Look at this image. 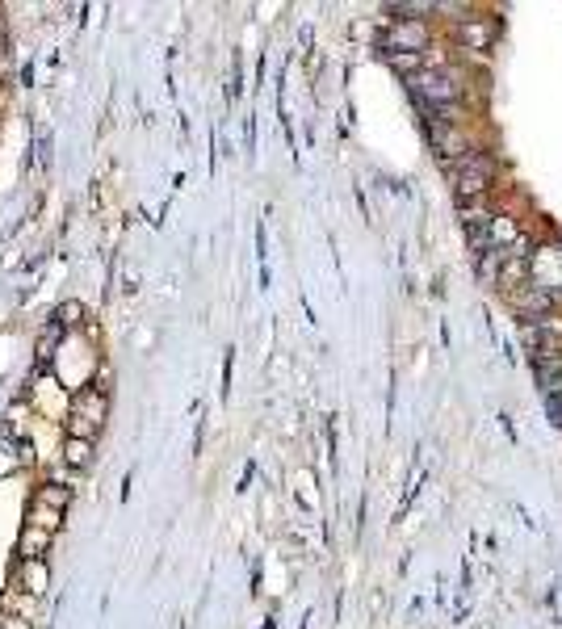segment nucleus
<instances>
[{
    "instance_id": "1a4fd4ad",
    "label": "nucleus",
    "mask_w": 562,
    "mask_h": 629,
    "mask_svg": "<svg viewBox=\"0 0 562 629\" xmlns=\"http://www.w3.org/2000/svg\"><path fill=\"white\" fill-rule=\"evenodd\" d=\"M491 21H483V17H474V21H458V42L466 51H483V47H491Z\"/></svg>"
},
{
    "instance_id": "9b49d317",
    "label": "nucleus",
    "mask_w": 562,
    "mask_h": 629,
    "mask_svg": "<svg viewBox=\"0 0 562 629\" xmlns=\"http://www.w3.org/2000/svg\"><path fill=\"white\" fill-rule=\"evenodd\" d=\"M26 525H30V529H47V533H59V525H63V508H51V504H38V500H30V508H26Z\"/></svg>"
},
{
    "instance_id": "0eeeda50",
    "label": "nucleus",
    "mask_w": 562,
    "mask_h": 629,
    "mask_svg": "<svg viewBox=\"0 0 562 629\" xmlns=\"http://www.w3.org/2000/svg\"><path fill=\"white\" fill-rule=\"evenodd\" d=\"M424 42H428V30H424V21H416V17H403V21H395V26L386 30V51H416V55H424Z\"/></svg>"
},
{
    "instance_id": "2eb2a0df",
    "label": "nucleus",
    "mask_w": 562,
    "mask_h": 629,
    "mask_svg": "<svg viewBox=\"0 0 562 629\" xmlns=\"http://www.w3.org/2000/svg\"><path fill=\"white\" fill-rule=\"evenodd\" d=\"M5 629H34L30 617H5Z\"/></svg>"
},
{
    "instance_id": "f8f14e48",
    "label": "nucleus",
    "mask_w": 562,
    "mask_h": 629,
    "mask_svg": "<svg viewBox=\"0 0 562 629\" xmlns=\"http://www.w3.org/2000/svg\"><path fill=\"white\" fill-rule=\"evenodd\" d=\"M63 462L72 470H89L93 466V441L84 437H63Z\"/></svg>"
},
{
    "instance_id": "f257e3e1",
    "label": "nucleus",
    "mask_w": 562,
    "mask_h": 629,
    "mask_svg": "<svg viewBox=\"0 0 562 629\" xmlns=\"http://www.w3.org/2000/svg\"><path fill=\"white\" fill-rule=\"evenodd\" d=\"M110 420V399H105L101 386H84L80 395L68 407V437H84V441H97V432Z\"/></svg>"
},
{
    "instance_id": "20e7f679",
    "label": "nucleus",
    "mask_w": 562,
    "mask_h": 629,
    "mask_svg": "<svg viewBox=\"0 0 562 629\" xmlns=\"http://www.w3.org/2000/svg\"><path fill=\"white\" fill-rule=\"evenodd\" d=\"M504 298H508V307L516 315H525L529 319H550V311L558 307V294H550L546 286H537V281H521V286H504Z\"/></svg>"
},
{
    "instance_id": "4468645a",
    "label": "nucleus",
    "mask_w": 562,
    "mask_h": 629,
    "mask_svg": "<svg viewBox=\"0 0 562 629\" xmlns=\"http://www.w3.org/2000/svg\"><path fill=\"white\" fill-rule=\"evenodd\" d=\"M34 500H38V504H51V508H63V512H68V504H72V491H68V487H59V483H51V487H38V491H34Z\"/></svg>"
},
{
    "instance_id": "dca6fc26",
    "label": "nucleus",
    "mask_w": 562,
    "mask_h": 629,
    "mask_svg": "<svg viewBox=\"0 0 562 629\" xmlns=\"http://www.w3.org/2000/svg\"><path fill=\"white\" fill-rule=\"evenodd\" d=\"M0 42H5V17H0Z\"/></svg>"
},
{
    "instance_id": "9d476101",
    "label": "nucleus",
    "mask_w": 562,
    "mask_h": 629,
    "mask_svg": "<svg viewBox=\"0 0 562 629\" xmlns=\"http://www.w3.org/2000/svg\"><path fill=\"white\" fill-rule=\"evenodd\" d=\"M51 537L55 533H47V529H21V537H17V558H47V550H51Z\"/></svg>"
},
{
    "instance_id": "ddd939ff",
    "label": "nucleus",
    "mask_w": 562,
    "mask_h": 629,
    "mask_svg": "<svg viewBox=\"0 0 562 629\" xmlns=\"http://www.w3.org/2000/svg\"><path fill=\"white\" fill-rule=\"evenodd\" d=\"M386 63H391L395 72L412 76V80L424 72V55H416V51H386Z\"/></svg>"
},
{
    "instance_id": "f3484780",
    "label": "nucleus",
    "mask_w": 562,
    "mask_h": 629,
    "mask_svg": "<svg viewBox=\"0 0 562 629\" xmlns=\"http://www.w3.org/2000/svg\"><path fill=\"white\" fill-rule=\"evenodd\" d=\"M0 629H5V617H0Z\"/></svg>"
},
{
    "instance_id": "6e6552de",
    "label": "nucleus",
    "mask_w": 562,
    "mask_h": 629,
    "mask_svg": "<svg viewBox=\"0 0 562 629\" xmlns=\"http://www.w3.org/2000/svg\"><path fill=\"white\" fill-rule=\"evenodd\" d=\"M17 588L26 592V596H47L51 588V567H47V558H17Z\"/></svg>"
},
{
    "instance_id": "7ed1b4c3",
    "label": "nucleus",
    "mask_w": 562,
    "mask_h": 629,
    "mask_svg": "<svg viewBox=\"0 0 562 629\" xmlns=\"http://www.w3.org/2000/svg\"><path fill=\"white\" fill-rule=\"evenodd\" d=\"M412 89L424 105H437V110H445V105H453L462 97V80L458 72H449V68H424L416 80H412Z\"/></svg>"
},
{
    "instance_id": "f03ea898",
    "label": "nucleus",
    "mask_w": 562,
    "mask_h": 629,
    "mask_svg": "<svg viewBox=\"0 0 562 629\" xmlns=\"http://www.w3.org/2000/svg\"><path fill=\"white\" fill-rule=\"evenodd\" d=\"M491 181H495V160L487 156V151H470L466 160L453 164V189H458V198L466 206L479 202L483 193L491 189Z\"/></svg>"
},
{
    "instance_id": "39448f33",
    "label": "nucleus",
    "mask_w": 562,
    "mask_h": 629,
    "mask_svg": "<svg viewBox=\"0 0 562 629\" xmlns=\"http://www.w3.org/2000/svg\"><path fill=\"white\" fill-rule=\"evenodd\" d=\"M428 139H432V147H437L441 156H445V164H449V168L458 164V160H466L470 151H474L453 118H432V122H428Z\"/></svg>"
},
{
    "instance_id": "423d86ee",
    "label": "nucleus",
    "mask_w": 562,
    "mask_h": 629,
    "mask_svg": "<svg viewBox=\"0 0 562 629\" xmlns=\"http://www.w3.org/2000/svg\"><path fill=\"white\" fill-rule=\"evenodd\" d=\"M462 227H466V240L474 248V256H483L495 248V214L483 206H462Z\"/></svg>"
}]
</instances>
